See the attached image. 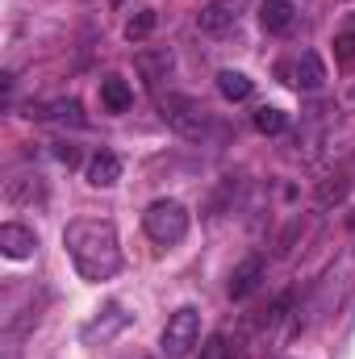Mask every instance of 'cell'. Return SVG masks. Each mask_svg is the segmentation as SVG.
I'll list each match as a JSON object with an SVG mask.
<instances>
[{
  "mask_svg": "<svg viewBox=\"0 0 355 359\" xmlns=\"http://www.w3.org/2000/svg\"><path fill=\"white\" fill-rule=\"evenodd\" d=\"M330 46H335V63H351L355 59V13H347V17L339 21Z\"/></svg>",
  "mask_w": 355,
  "mask_h": 359,
  "instance_id": "cell-17",
  "label": "cell"
},
{
  "mask_svg": "<svg viewBox=\"0 0 355 359\" xmlns=\"http://www.w3.org/2000/svg\"><path fill=\"white\" fill-rule=\"evenodd\" d=\"M255 130L260 134H280L284 126H288V117H284V109H276V104H264V109H255Z\"/></svg>",
  "mask_w": 355,
  "mask_h": 359,
  "instance_id": "cell-19",
  "label": "cell"
},
{
  "mask_svg": "<svg viewBox=\"0 0 355 359\" xmlns=\"http://www.w3.org/2000/svg\"><path fill=\"white\" fill-rule=\"evenodd\" d=\"M234 347H230V334H213L205 347H201V359H230Z\"/></svg>",
  "mask_w": 355,
  "mask_h": 359,
  "instance_id": "cell-20",
  "label": "cell"
},
{
  "mask_svg": "<svg viewBox=\"0 0 355 359\" xmlns=\"http://www.w3.org/2000/svg\"><path fill=\"white\" fill-rule=\"evenodd\" d=\"M63 247H67L72 264L80 271V280H88V284L113 280L121 271V243H117L113 222H105V217H76V222H67Z\"/></svg>",
  "mask_w": 355,
  "mask_h": 359,
  "instance_id": "cell-1",
  "label": "cell"
},
{
  "mask_svg": "<svg viewBox=\"0 0 355 359\" xmlns=\"http://www.w3.org/2000/svg\"><path fill=\"white\" fill-rule=\"evenodd\" d=\"M134 67H138V76H142V84H147V88L159 92V84L172 76L176 59H172V50H168V46H155V50H138V55H134Z\"/></svg>",
  "mask_w": 355,
  "mask_h": 359,
  "instance_id": "cell-8",
  "label": "cell"
},
{
  "mask_svg": "<svg viewBox=\"0 0 355 359\" xmlns=\"http://www.w3.org/2000/svg\"><path fill=\"white\" fill-rule=\"evenodd\" d=\"M142 230H147V238L151 243H159V247H176L188 238V209L172 201V196H159V201H151L147 205V213H142Z\"/></svg>",
  "mask_w": 355,
  "mask_h": 359,
  "instance_id": "cell-3",
  "label": "cell"
},
{
  "mask_svg": "<svg viewBox=\"0 0 355 359\" xmlns=\"http://www.w3.org/2000/svg\"><path fill=\"white\" fill-rule=\"evenodd\" d=\"M280 76H284V84H293L297 92H318L326 84V63L314 50H301L293 63H280Z\"/></svg>",
  "mask_w": 355,
  "mask_h": 359,
  "instance_id": "cell-6",
  "label": "cell"
},
{
  "mask_svg": "<svg viewBox=\"0 0 355 359\" xmlns=\"http://www.w3.org/2000/svg\"><path fill=\"white\" fill-rule=\"evenodd\" d=\"M196 343H201V313L192 305H180L159 334V351L163 359H188L196 351Z\"/></svg>",
  "mask_w": 355,
  "mask_h": 359,
  "instance_id": "cell-4",
  "label": "cell"
},
{
  "mask_svg": "<svg viewBox=\"0 0 355 359\" xmlns=\"http://www.w3.org/2000/svg\"><path fill=\"white\" fill-rule=\"evenodd\" d=\"M117 180H121V159H117L113 151H100V155L88 159V184L92 188H113Z\"/></svg>",
  "mask_w": 355,
  "mask_h": 359,
  "instance_id": "cell-14",
  "label": "cell"
},
{
  "mask_svg": "<svg viewBox=\"0 0 355 359\" xmlns=\"http://www.w3.org/2000/svg\"><path fill=\"white\" fill-rule=\"evenodd\" d=\"M260 25L272 38L293 34V25H297V0H264L260 4Z\"/></svg>",
  "mask_w": 355,
  "mask_h": 359,
  "instance_id": "cell-11",
  "label": "cell"
},
{
  "mask_svg": "<svg viewBox=\"0 0 355 359\" xmlns=\"http://www.w3.org/2000/svg\"><path fill=\"white\" fill-rule=\"evenodd\" d=\"M100 104H105L109 113H126V109L134 104V88H130L121 76H105V80H100Z\"/></svg>",
  "mask_w": 355,
  "mask_h": 359,
  "instance_id": "cell-15",
  "label": "cell"
},
{
  "mask_svg": "<svg viewBox=\"0 0 355 359\" xmlns=\"http://www.w3.org/2000/svg\"><path fill=\"white\" fill-rule=\"evenodd\" d=\"M217 92L230 100V104H239V100H247L251 92H255V84L243 76V72H234V67H226V72H217Z\"/></svg>",
  "mask_w": 355,
  "mask_h": 359,
  "instance_id": "cell-16",
  "label": "cell"
},
{
  "mask_svg": "<svg viewBox=\"0 0 355 359\" xmlns=\"http://www.w3.org/2000/svg\"><path fill=\"white\" fill-rule=\"evenodd\" d=\"M29 121H42V126H84V109H80V100H72V96H63V100H46V104H29V113H25Z\"/></svg>",
  "mask_w": 355,
  "mask_h": 359,
  "instance_id": "cell-9",
  "label": "cell"
},
{
  "mask_svg": "<svg viewBox=\"0 0 355 359\" xmlns=\"http://www.w3.org/2000/svg\"><path fill=\"white\" fill-rule=\"evenodd\" d=\"M126 326H130V313H126L117 301H109V305H105V309L88 322V326L80 330V339H84L88 347H100V343H109V339H113L117 330H126Z\"/></svg>",
  "mask_w": 355,
  "mask_h": 359,
  "instance_id": "cell-7",
  "label": "cell"
},
{
  "mask_svg": "<svg viewBox=\"0 0 355 359\" xmlns=\"http://www.w3.org/2000/svg\"><path fill=\"white\" fill-rule=\"evenodd\" d=\"M155 25H159L155 8H142V13H134V17L126 21V38H130V42H147V38L155 34Z\"/></svg>",
  "mask_w": 355,
  "mask_h": 359,
  "instance_id": "cell-18",
  "label": "cell"
},
{
  "mask_svg": "<svg viewBox=\"0 0 355 359\" xmlns=\"http://www.w3.org/2000/svg\"><path fill=\"white\" fill-rule=\"evenodd\" d=\"M264 271H267V264H264V255H247L239 268L230 271V297L234 301H243V297H251L255 288H260V280H264Z\"/></svg>",
  "mask_w": 355,
  "mask_h": 359,
  "instance_id": "cell-13",
  "label": "cell"
},
{
  "mask_svg": "<svg viewBox=\"0 0 355 359\" xmlns=\"http://www.w3.org/2000/svg\"><path fill=\"white\" fill-rule=\"evenodd\" d=\"M4 201L17 205V209H29V205H42L46 201V184L38 172H17V176L4 184Z\"/></svg>",
  "mask_w": 355,
  "mask_h": 359,
  "instance_id": "cell-10",
  "label": "cell"
},
{
  "mask_svg": "<svg viewBox=\"0 0 355 359\" xmlns=\"http://www.w3.org/2000/svg\"><path fill=\"white\" fill-rule=\"evenodd\" d=\"M159 113H163V121L176 130L180 138H188V142H201V138L213 134V117H209V109L196 96L168 92V96H159Z\"/></svg>",
  "mask_w": 355,
  "mask_h": 359,
  "instance_id": "cell-2",
  "label": "cell"
},
{
  "mask_svg": "<svg viewBox=\"0 0 355 359\" xmlns=\"http://www.w3.org/2000/svg\"><path fill=\"white\" fill-rule=\"evenodd\" d=\"M243 13H247L243 0H213V4H205V8L196 13V29H201L205 38H230V34L243 25Z\"/></svg>",
  "mask_w": 355,
  "mask_h": 359,
  "instance_id": "cell-5",
  "label": "cell"
},
{
  "mask_svg": "<svg viewBox=\"0 0 355 359\" xmlns=\"http://www.w3.org/2000/svg\"><path fill=\"white\" fill-rule=\"evenodd\" d=\"M0 251L8 259H29L38 251V234L29 226H17V222H4L0 226Z\"/></svg>",
  "mask_w": 355,
  "mask_h": 359,
  "instance_id": "cell-12",
  "label": "cell"
}]
</instances>
